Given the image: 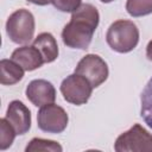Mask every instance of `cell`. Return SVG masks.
Returning a JSON list of instances; mask_svg holds the SVG:
<instances>
[{
    "mask_svg": "<svg viewBox=\"0 0 152 152\" xmlns=\"http://www.w3.org/2000/svg\"><path fill=\"white\" fill-rule=\"evenodd\" d=\"M99 12L90 4L81 5L72 12L69 24L62 31L63 43L72 49H87L99 25Z\"/></svg>",
    "mask_w": 152,
    "mask_h": 152,
    "instance_id": "1",
    "label": "cell"
},
{
    "mask_svg": "<svg viewBox=\"0 0 152 152\" xmlns=\"http://www.w3.org/2000/svg\"><path fill=\"white\" fill-rule=\"evenodd\" d=\"M106 39L114 51L121 53L129 52L139 42V30L133 21L116 20L109 26Z\"/></svg>",
    "mask_w": 152,
    "mask_h": 152,
    "instance_id": "2",
    "label": "cell"
},
{
    "mask_svg": "<svg viewBox=\"0 0 152 152\" xmlns=\"http://www.w3.org/2000/svg\"><path fill=\"white\" fill-rule=\"evenodd\" d=\"M6 32L10 39L17 44L28 43L34 33V18L32 13L24 8L13 12L7 19Z\"/></svg>",
    "mask_w": 152,
    "mask_h": 152,
    "instance_id": "3",
    "label": "cell"
},
{
    "mask_svg": "<svg viewBox=\"0 0 152 152\" xmlns=\"http://www.w3.org/2000/svg\"><path fill=\"white\" fill-rule=\"evenodd\" d=\"M114 148L116 152H150L152 151V135L140 125L135 124L118 137Z\"/></svg>",
    "mask_w": 152,
    "mask_h": 152,
    "instance_id": "4",
    "label": "cell"
},
{
    "mask_svg": "<svg viewBox=\"0 0 152 152\" xmlns=\"http://www.w3.org/2000/svg\"><path fill=\"white\" fill-rule=\"evenodd\" d=\"M75 74L83 76L86 80H88L93 88H96L107 80L108 66L100 56L89 53L78 62Z\"/></svg>",
    "mask_w": 152,
    "mask_h": 152,
    "instance_id": "5",
    "label": "cell"
},
{
    "mask_svg": "<svg viewBox=\"0 0 152 152\" xmlns=\"http://www.w3.org/2000/svg\"><path fill=\"white\" fill-rule=\"evenodd\" d=\"M93 86L83 76L78 74H72L63 80L61 84V91L63 97L76 106L86 103L91 95Z\"/></svg>",
    "mask_w": 152,
    "mask_h": 152,
    "instance_id": "6",
    "label": "cell"
},
{
    "mask_svg": "<svg viewBox=\"0 0 152 152\" xmlns=\"http://www.w3.org/2000/svg\"><path fill=\"white\" fill-rule=\"evenodd\" d=\"M37 121L42 131L48 133H61L66 128L68 114L62 107L50 103L40 108Z\"/></svg>",
    "mask_w": 152,
    "mask_h": 152,
    "instance_id": "7",
    "label": "cell"
},
{
    "mask_svg": "<svg viewBox=\"0 0 152 152\" xmlns=\"http://www.w3.org/2000/svg\"><path fill=\"white\" fill-rule=\"evenodd\" d=\"M27 99L37 107L53 103L56 100V90L46 80H33L26 87Z\"/></svg>",
    "mask_w": 152,
    "mask_h": 152,
    "instance_id": "8",
    "label": "cell"
},
{
    "mask_svg": "<svg viewBox=\"0 0 152 152\" xmlns=\"http://www.w3.org/2000/svg\"><path fill=\"white\" fill-rule=\"evenodd\" d=\"M6 119L13 126L17 134H25L31 127L30 109L21 101L14 100L8 104Z\"/></svg>",
    "mask_w": 152,
    "mask_h": 152,
    "instance_id": "9",
    "label": "cell"
},
{
    "mask_svg": "<svg viewBox=\"0 0 152 152\" xmlns=\"http://www.w3.org/2000/svg\"><path fill=\"white\" fill-rule=\"evenodd\" d=\"M12 59L18 63L24 70L32 71L42 66L44 59L40 52L32 45V46H21L13 51Z\"/></svg>",
    "mask_w": 152,
    "mask_h": 152,
    "instance_id": "10",
    "label": "cell"
},
{
    "mask_svg": "<svg viewBox=\"0 0 152 152\" xmlns=\"http://www.w3.org/2000/svg\"><path fill=\"white\" fill-rule=\"evenodd\" d=\"M33 46L40 52L44 63H51L58 57V45L51 33L44 32L38 34L33 40Z\"/></svg>",
    "mask_w": 152,
    "mask_h": 152,
    "instance_id": "11",
    "label": "cell"
},
{
    "mask_svg": "<svg viewBox=\"0 0 152 152\" xmlns=\"http://www.w3.org/2000/svg\"><path fill=\"white\" fill-rule=\"evenodd\" d=\"M0 82L11 86L19 82L24 76V69L13 59H1L0 62Z\"/></svg>",
    "mask_w": 152,
    "mask_h": 152,
    "instance_id": "12",
    "label": "cell"
},
{
    "mask_svg": "<svg viewBox=\"0 0 152 152\" xmlns=\"http://www.w3.org/2000/svg\"><path fill=\"white\" fill-rule=\"evenodd\" d=\"M141 118L147 124L150 128H152V77L145 86L142 93H141Z\"/></svg>",
    "mask_w": 152,
    "mask_h": 152,
    "instance_id": "13",
    "label": "cell"
},
{
    "mask_svg": "<svg viewBox=\"0 0 152 152\" xmlns=\"http://www.w3.org/2000/svg\"><path fill=\"white\" fill-rule=\"evenodd\" d=\"M63 148L62 146L53 141L42 138H34L32 139L28 145L26 146V152H34V151H51V152H61Z\"/></svg>",
    "mask_w": 152,
    "mask_h": 152,
    "instance_id": "14",
    "label": "cell"
},
{
    "mask_svg": "<svg viewBox=\"0 0 152 152\" xmlns=\"http://www.w3.org/2000/svg\"><path fill=\"white\" fill-rule=\"evenodd\" d=\"M126 10L132 17H141L152 13V0H127Z\"/></svg>",
    "mask_w": 152,
    "mask_h": 152,
    "instance_id": "15",
    "label": "cell"
},
{
    "mask_svg": "<svg viewBox=\"0 0 152 152\" xmlns=\"http://www.w3.org/2000/svg\"><path fill=\"white\" fill-rule=\"evenodd\" d=\"M17 132L13 128V126L7 121V119H1L0 120V150H6L8 148L15 137Z\"/></svg>",
    "mask_w": 152,
    "mask_h": 152,
    "instance_id": "16",
    "label": "cell"
},
{
    "mask_svg": "<svg viewBox=\"0 0 152 152\" xmlns=\"http://www.w3.org/2000/svg\"><path fill=\"white\" fill-rule=\"evenodd\" d=\"M51 2L62 12H75L81 6V0H51Z\"/></svg>",
    "mask_w": 152,
    "mask_h": 152,
    "instance_id": "17",
    "label": "cell"
},
{
    "mask_svg": "<svg viewBox=\"0 0 152 152\" xmlns=\"http://www.w3.org/2000/svg\"><path fill=\"white\" fill-rule=\"evenodd\" d=\"M32 4H36V5H40V6H44V5H48L51 2V0H27Z\"/></svg>",
    "mask_w": 152,
    "mask_h": 152,
    "instance_id": "18",
    "label": "cell"
},
{
    "mask_svg": "<svg viewBox=\"0 0 152 152\" xmlns=\"http://www.w3.org/2000/svg\"><path fill=\"white\" fill-rule=\"evenodd\" d=\"M146 56L148 59H152V40L147 44V48H146Z\"/></svg>",
    "mask_w": 152,
    "mask_h": 152,
    "instance_id": "19",
    "label": "cell"
},
{
    "mask_svg": "<svg viewBox=\"0 0 152 152\" xmlns=\"http://www.w3.org/2000/svg\"><path fill=\"white\" fill-rule=\"evenodd\" d=\"M100 1H102V2H112L113 0H100Z\"/></svg>",
    "mask_w": 152,
    "mask_h": 152,
    "instance_id": "20",
    "label": "cell"
}]
</instances>
